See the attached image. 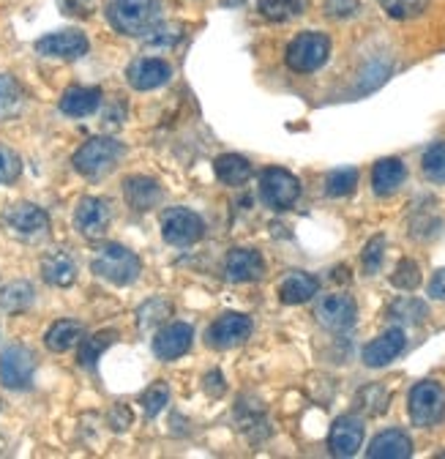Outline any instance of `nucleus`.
Segmentation results:
<instances>
[{
  "mask_svg": "<svg viewBox=\"0 0 445 459\" xmlns=\"http://www.w3.org/2000/svg\"><path fill=\"white\" fill-rule=\"evenodd\" d=\"M407 178V169L399 159H380L372 169V186L380 197L394 195Z\"/></svg>",
  "mask_w": 445,
  "mask_h": 459,
  "instance_id": "22",
  "label": "nucleus"
},
{
  "mask_svg": "<svg viewBox=\"0 0 445 459\" xmlns=\"http://www.w3.org/2000/svg\"><path fill=\"white\" fill-rule=\"evenodd\" d=\"M364 421L358 416H342L333 421L330 435H328V448L333 456H355L358 448L364 446Z\"/></svg>",
  "mask_w": 445,
  "mask_h": 459,
  "instance_id": "14",
  "label": "nucleus"
},
{
  "mask_svg": "<svg viewBox=\"0 0 445 459\" xmlns=\"http://www.w3.org/2000/svg\"><path fill=\"white\" fill-rule=\"evenodd\" d=\"M82 333H85L82 323H77V320H58V323H52L49 331L44 333V344L52 353H66L82 339Z\"/></svg>",
  "mask_w": 445,
  "mask_h": 459,
  "instance_id": "25",
  "label": "nucleus"
},
{
  "mask_svg": "<svg viewBox=\"0 0 445 459\" xmlns=\"http://www.w3.org/2000/svg\"><path fill=\"white\" fill-rule=\"evenodd\" d=\"M382 260H385V238H382V236H374V238L364 247V255H361L364 273L374 276V273L382 268Z\"/></svg>",
  "mask_w": 445,
  "mask_h": 459,
  "instance_id": "40",
  "label": "nucleus"
},
{
  "mask_svg": "<svg viewBox=\"0 0 445 459\" xmlns=\"http://www.w3.org/2000/svg\"><path fill=\"white\" fill-rule=\"evenodd\" d=\"M355 186H358V169L355 167H339V169L328 172V178H325V192L330 197H347L355 192Z\"/></svg>",
  "mask_w": 445,
  "mask_h": 459,
  "instance_id": "32",
  "label": "nucleus"
},
{
  "mask_svg": "<svg viewBox=\"0 0 445 459\" xmlns=\"http://www.w3.org/2000/svg\"><path fill=\"white\" fill-rule=\"evenodd\" d=\"M252 336V320L241 312H227L221 315L210 328H208V344L218 351H230L238 348Z\"/></svg>",
  "mask_w": 445,
  "mask_h": 459,
  "instance_id": "11",
  "label": "nucleus"
},
{
  "mask_svg": "<svg viewBox=\"0 0 445 459\" xmlns=\"http://www.w3.org/2000/svg\"><path fill=\"white\" fill-rule=\"evenodd\" d=\"M405 331L402 328H388L385 333H380L377 339H372L366 348H364V353H361V359H364V364L366 367H385V364H391L402 351H405Z\"/></svg>",
  "mask_w": 445,
  "mask_h": 459,
  "instance_id": "17",
  "label": "nucleus"
},
{
  "mask_svg": "<svg viewBox=\"0 0 445 459\" xmlns=\"http://www.w3.org/2000/svg\"><path fill=\"white\" fill-rule=\"evenodd\" d=\"M328 55H330V39L325 33H320V30H306V33H298L290 41L285 61H287V66L293 72L312 74L320 66H325Z\"/></svg>",
  "mask_w": 445,
  "mask_h": 459,
  "instance_id": "4",
  "label": "nucleus"
},
{
  "mask_svg": "<svg viewBox=\"0 0 445 459\" xmlns=\"http://www.w3.org/2000/svg\"><path fill=\"white\" fill-rule=\"evenodd\" d=\"M429 299L445 301V268L434 271V276L429 279Z\"/></svg>",
  "mask_w": 445,
  "mask_h": 459,
  "instance_id": "43",
  "label": "nucleus"
},
{
  "mask_svg": "<svg viewBox=\"0 0 445 459\" xmlns=\"http://www.w3.org/2000/svg\"><path fill=\"white\" fill-rule=\"evenodd\" d=\"M101 104V88H85V85H74L66 88L61 96V112L72 115V118H85V115H93Z\"/></svg>",
  "mask_w": 445,
  "mask_h": 459,
  "instance_id": "20",
  "label": "nucleus"
},
{
  "mask_svg": "<svg viewBox=\"0 0 445 459\" xmlns=\"http://www.w3.org/2000/svg\"><path fill=\"white\" fill-rule=\"evenodd\" d=\"M424 176L432 184H445V143H437L424 153Z\"/></svg>",
  "mask_w": 445,
  "mask_h": 459,
  "instance_id": "36",
  "label": "nucleus"
},
{
  "mask_svg": "<svg viewBox=\"0 0 445 459\" xmlns=\"http://www.w3.org/2000/svg\"><path fill=\"white\" fill-rule=\"evenodd\" d=\"M118 339V333L116 331H98V333H93L90 339H80V353H77V361H80V367H85V369H93L96 367V361H98V356L109 348Z\"/></svg>",
  "mask_w": 445,
  "mask_h": 459,
  "instance_id": "29",
  "label": "nucleus"
},
{
  "mask_svg": "<svg viewBox=\"0 0 445 459\" xmlns=\"http://www.w3.org/2000/svg\"><path fill=\"white\" fill-rule=\"evenodd\" d=\"M173 312V304L167 299H153L148 301L140 312H137V325L140 328H153L158 323H164V317Z\"/></svg>",
  "mask_w": 445,
  "mask_h": 459,
  "instance_id": "38",
  "label": "nucleus"
},
{
  "mask_svg": "<svg viewBox=\"0 0 445 459\" xmlns=\"http://www.w3.org/2000/svg\"><path fill=\"white\" fill-rule=\"evenodd\" d=\"M88 39L80 30H58L47 33L36 41V52L44 57H58V61H77L88 52Z\"/></svg>",
  "mask_w": 445,
  "mask_h": 459,
  "instance_id": "13",
  "label": "nucleus"
},
{
  "mask_svg": "<svg viewBox=\"0 0 445 459\" xmlns=\"http://www.w3.org/2000/svg\"><path fill=\"white\" fill-rule=\"evenodd\" d=\"M260 195H262L268 208L287 211L301 197V184L293 172H287L282 167H268L260 176Z\"/></svg>",
  "mask_w": 445,
  "mask_h": 459,
  "instance_id": "7",
  "label": "nucleus"
},
{
  "mask_svg": "<svg viewBox=\"0 0 445 459\" xmlns=\"http://www.w3.org/2000/svg\"><path fill=\"white\" fill-rule=\"evenodd\" d=\"M426 317H429L426 304L413 299V296H405V299L394 301V307H391V320H399V323H407V325H421Z\"/></svg>",
  "mask_w": 445,
  "mask_h": 459,
  "instance_id": "33",
  "label": "nucleus"
},
{
  "mask_svg": "<svg viewBox=\"0 0 445 459\" xmlns=\"http://www.w3.org/2000/svg\"><path fill=\"white\" fill-rule=\"evenodd\" d=\"M124 195L129 200V205L134 211H150L158 205L161 200V186L153 181V178H145V176H132L126 184H124Z\"/></svg>",
  "mask_w": 445,
  "mask_h": 459,
  "instance_id": "24",
  "label": "nucleus"
},
{
  "mask_svg": "<svg viewBox=\"0 0 445 459\" xmlns=\"http://www.w3.org/2000/svg\"><path fill=\"white\" fill-rule=\"evenodd\" d=\"M124 156V143L113 137H93L74 153V169L85 178H101L113 172Z\"/></svg>",
  "mask_w": 445,
  "mask_h": 459,
  "instance_id": "3",
  "label": "nucleus"
},
{
  "mask_svg": "<svg viewBox=\"0 0 445 459\" xmlns=\"http://www.w3.org/2000/svg\"><path fill=\"white\" fill-rule=\"evenodd\" d=\"M22 172V159L12 148L0 145V184H14Z\"/></svg>",
  "mask_w": 445,
  "mask_h": 459,
  "instance_id": "41",
  "label": "nucleus"
},
{
  "mask_svg": "<svg viewBox=\"0 0 445 459\" xmlns=\"http://www.w3.org/2000/svg\"><path fill=\"white\" fill-rule=\"evenodd\" d=\"M366 454L372 459H407L413 454V440L402 429H388L369 443Z\"/></svg>",
  "mask_w": 445,
  "mask_h": 459,
  "instance_id": "19",
  "label": "nucleus"
},
{
  "mask_svg": "<svg viewBox=\"0 0 445 459\" xmlns=\"http://www.w3.org/2000/svg\"><path fill=\"white\" fill-rule=\"evenodd\" d=\"M317 290H320L317 276L304 273V271H293V273L285 276V281L279 284V299H282V304L295 307V304H306L309 299H314Z\"/></svg>",
  "mask_w": 445,
  "mask_h": 459,
  "instance_id": "21",
  "label": "nucleus"
},
{
  "mask_svg": "<svg viewBox=\"0 0 445 459\" xmlns=\"http://www.w3.org/2000/svg\"><path fill=\"white\" fill-rule=\"evenodd\" d=\"M314 317L320 320L322 328L328 331H347L355 325V317H358V307L350 296L345 293H333V296H325L317 309H314Z\"/></svg>",
  "mask_w": 445,
  "mask_h": 459,
  "instance_id": "12",
  "label": "nucleus"
},
{
  "mask_svg": "<svg viewBox=\"0 0 445 459\" xmlns=\"http://www.w3.org/2000/svg\"><path fill=\"white\" fill-rule=\"evenodd\" d=\"M4 230L17 241L33 244V241H41L49 233V216L33 203H20V205L6 208Z\"/></svg>",
  "mask_w": 445,
  "mask_h": 459,
  "instance_id": "6",
  "label": "nucleus"
},
{
  "mask_svg": "<svg viewBox=\"0 0 445 459\" xmlns=\"http://www.w3.org/2000/svg\"><path fill=\"white\" fill-rule=\"evenodd\" d=\"M161 236L173 247H192L205 236V221L189 208H170L161 216Z\"/></svg>",
  "mask_w": 445,
  "mask_h": 459,
  "instance_id": "8",
  "label": "nucleus"
},
{
  "mask_svg": "<svg viewBox=\"0 0 445 459\" xmlns=\"http://www.w3.org/2000/svg\"><path fill=\"white\" fill-rule=\"evenodd\" d=\"M213 169H216V178L221 184H227V186H241V184H246L252 178V164H249V159H244L238 153L218 156L216 164H213Z\"/></svg>",
  "mask_w": 445,
  "mask_h": 459,
  "instance_id": "26",
  "label": "nucleus"
},
{
  "mask_svg": "<svg viewBox=\"0 0 445 459\" xmlns=\"http://www.w3.org/2000/svg\"><path fill=\"white\" fill-rule=\"evenodd\" d=\"M410 421L421 429H429L445 419V388L434 380H424L410 391Z\"/></svg>",
  "mask_w": 445,
  "mask_h": 459,
  "instance_id": "5",
  "label": "nucleus"
},
{
  "mask_svg": "<svg viewBox=\"0 0 445 459\" xmlns=\"http://www.w3.org/2000/svg\"><path fill=\"white\" fill-rule=\"evenodd\" d=\"M377 4L385 9L388 17H394V20H413V17H418V14L426 12L429 0H377Z\"/></svg>",
  "mask_w": 445,
  "mask_h": 459,
  "instance_id": "34",
  "label": "nucleus"
},
{
  "mask_svg": "<svg viewBox=\"0 0 445 459\" xmlns=\"http://www.w3.org/2000/svg\"><path fill=\"white\" fill-rule=\"evenodd\" d=\"M192 342H194V331L186 323H173L156 333L153 339V353L161 361H175L181 356H186L192 351Z\"/></svg>",
  "mask_w": 445,
  "mask_h": 459,
  "instance_id": "16",
  "label": "nucleus"
},
{
  "mask_svg": "<svg viewBox=\"0 0 445 459\" xmlns=\"http://www.w3.org/2000/svg\"><path fill=\"white\" fill-rule=\"evenodd\" d=\"M22 104H25L22 85L9 74H0V121L14 118V115L22 109Z\"/></svg>",
  "mask_w": 445,
  "mask_h": 459,
  "instance_id": "28",
  "label": "nucleus"
},
{
  "mask_svg": "<svg viewBox=\"0 0 445 459\" xmlns=\"http://www.w3.org/2000/svg\"><path fill=\"white\" fill-rule=\"evenodd\" d=\"M230 281H257L265 276V260L257 249H233L225 260Z\"/></svg>",
  "mask_w": 445,
  "mask_h": 459,
  "instance_id": "18",
  "label": "nucleus"
},
{
  "mask_svg": "<svg viewBox=\"0 0 445 459\" xmlns=\"http://www.w3.org/2000/svg\"><path fill=\"white\" fill-rule=\"evenodd\" d=\"M41 276L52 287H72L77 279V263L66 252H49L41 260Z\"/></svg>",
  "mask_w": 445,
  "mask_h": 459,
  "instance_id": "23",
  "label": "nucleus"
},
{
  "mask_svg": "<svg viewBox=\"0 0 445 459\" xmlns=\"http://www.w3.org/2000/svg\"><path fill=\"white\" fill-rule=\"evenodd\" d=\"M126 77L134 91H153V88H161L170 82L173 66L167 64L164 57H137V61L129 66Z\"/></svg>",
  "mask_w": 445,
  "mask_h": 459,
  "instance_id": "15",
  "label": "nucleus"
},
{
  "mask_svg": "<svg viewBox=\"0 0 445 459\" xmlns=\"http://www.w3.org/2000/svg\"><path fill=\"white\" fill-rule=\"evenodd\" d=\"M90 268H93L96 276L107 279L109 284L126 287V284L137 281V276L142 271V263H140V257L132 249H126L121 244H107V247L98 249V255L93 257Z\"/></svg>",
  "mask_w": 445,
  "mask_h": 459,
  "instance_id": "2",
  "label": "nucleus"
},
{
  "mask_svg": "<svg viewBox=\"0 0 445 459\" xmlns=\"http://www.w3.org/2000/svg\"><path fill=\"white\" fill-rule=\"evenodd\" d=\"M257 9L270 22H290L304 14L306 0H260Z\"/></svg>",
  "mask_w": 445,
  "mask_h": 459,
  "instance_id": "27",
  "label": "nucleus"
},
{
  "mask_svg": "<svg viewBox=\"0 0 445 459\" xmlns=\"http://www.w3.org/2000/svg\"><path fill=\"white\" fill-rule=\"evenodd\" d=\"M113 221V208L101 197H82L74 211V227L80 230V236L88 241H98Z\"/></svg>",
  "mask_w": 445,
  "mask_h": 459,
  "instance_id": "10",
  "label": "nucleus"
},
{
  "mask_svg": "<svg viewBox=\"0 0 445 459\" xmlns=\"http://www.w3.org/2000/svg\"><path fill=\"white\" fill-rule=\"evenodd\" d=\"M167 402H170V388H167V383L156 380L145 388L142 394V408H145V416H158L164 408H167Z\"/></svg>",
  "mask_w": 445,
  "mask_h": 459,
  "instance_id": "37",
  "label": "nucleus"
},
{
  "mask_svg": "<svg viewBox=\"0 0 445 459\" xmlns=\"http://www.w3.org/2000/svg\"><path fill=\"white\" fill-rule=\"evenodd\" d=\"M33 284L30 281H12L0 290V309H6L12 315L25 312L33 304Z\"/></svg>",
  "mask_w": 445,
  "mask_h": 459,
  "instance_id": "30",
  "label": "nucleus"
},
{
  "mask_svg": "<svg viewBox=\"0 0 445 459\" xmlns=\"http://www.w3.org/2000/svg\"><path fill=\"white\" fill-rule=\"evenodd\" d=\"M361 12L358 0H325V14L333 20H350Z\"/></svg>",
  "mask_w": 445,
  "mask_h": 459,
  "instance_id": "42",
  "label": "nucleus"
},
{
  "mask_svg": "<svg viewBox=\"0 0 445 459\" xmlns=\"http://www.w3.org/2000/svg\"><path fill=\"white\" fill-rule=\"evenodd\" d=\"M391 284L399 287V290H415L421 284V268L415 260H402L397 265V271L391 273Z\"/></svg>",
  "mask_w": 445,
  "mask_h": 459,
  "instance_id": "39",
  "label": "nucleus"
},
{
  "mask_svg": "<svg viewBox=\"0 0 445 459\" xmlns=\"http://www.w3.org/2000/svg\"><path fill=\"white\" fill-rule=\"evenodd\" d=\"M181 39H184V25L181 22H164V25H153L145 33V47L164 52V49H173Z\"/></svg>",
  "mask_w": 445,
  "mask_h": 459,
  "instance_id": "31",
  "label": "nucleus"
},
{
  "mask_svg": "<svg viewBox=\"0 0 445 459\" xmlns=\"http://www.w3.org/2000/svg\"><path fill=\"white\" fill-rule=\"evenodd\" d=\"M158 17L156 0H109L107 20L124 36H145Z\"/></svg>",
  "mask_w": 445,
  "mask_h": 459,
  "instance_id": "1",
  "label": "nucleus"
},
{
  "mask_svg": "<svg viewBox=\"0 0 445 459\" xmlns=\"http://www.w3.org/2000/svg\"><path fill=\"white\" fill-rule=\"evenodd\" d=\"M36 356L25 348V344H9L0 353V383L12 391H25L33 383Z\"/></svg>",
  "mask_w": 445,
  "mask_h": 459,
  "instance_id": "9",
  "label": "nucleus"
},
{
  "mask_svg": "<svg viewBox=\"0 0 445 459\" xmlns=\"http://www.w3.org/2000/svg\"><path fill=\"white\" fill-rule=\"evenodd\" d=\"M358 408L369 416H380L388 411V391L374 383V385H366L361 394H358Z\"/></svg>",
  "mask_w": 445,
  "mask_h": 459,
  "instance_id": "35",
  "label": "nucleus"
}]
</instances>
